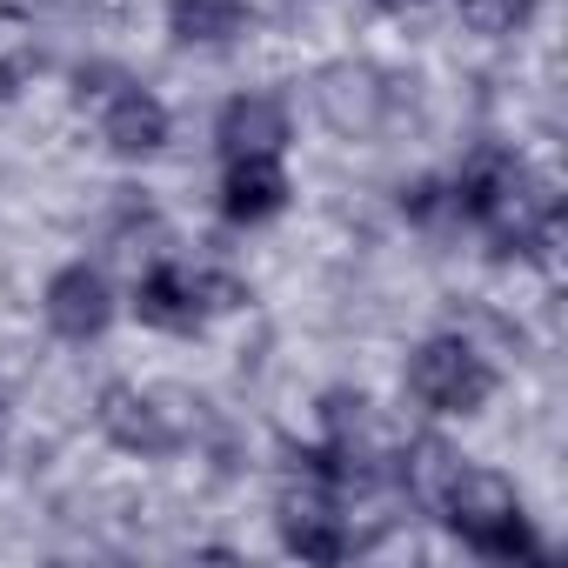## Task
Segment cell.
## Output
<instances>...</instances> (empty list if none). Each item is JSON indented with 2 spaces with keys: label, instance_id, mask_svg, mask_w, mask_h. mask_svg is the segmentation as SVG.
<instances>
[{
  "label": "cell",
  "instance_id": "obj_10",
  "mask_svg": "<svg viewBox=\"0 0 568 568\" xmlns=\"http://www.w3.org/2000/svg\"><path fill=\"white\" fill-rule=\"evenodd\" d=\"M315 101H322V114L342 134H375L388 121V88H382L375 68H328L322 88H315Z\"/></svg>",
  "mask_w": 568,
  "mask_h": 568
},
{
  "label": "cell",
  "instance_id": "obj_13",
  "mask_svg": "<svg viewBox=\"0 0 568 568\" xmlns=\"http://www.w3.org/2000/svg\"><path fill=\"white\" fill-rule=\"evenodd\" d=\"M34 34H28V21H14V14H0V94H14L28 74H34Z\"/></svg>",
  "mask_w": 568,
  "mask_h": 568
},
{
  "label": "cell",
  "instance_id": "obj_4",
  "mask_svg": "<svg viewBox=\"0 0 568 568\" xmlns=\"http://www.w3.org/2000/svg\"><path fill=\"white\" fill-rule=\"evenodd\" d=\"M134 322L141 328H161V335H201L207 315L221 308H241V281L221 274V267H194V261H154L141 281H134Z\"/></svg>",
  "mask_w": 568,
  "mask_h": 568
},
{
  "label": "cell",
  "instance_id": "obj_7",
  "mask_svg": "<svg viewBox=\"0 0 568 568\" xmlns=\"http://www.w3.org/2000/svg\"><path fill=\"white\" fill-rule=\"evenodd\" d=\"M41 315L61 342H101L114 328V288H108V274L88 267V261H68L48 274V288H41Z\"/></svg>",
  "mask_w": 568,
  "mask_h": 568
},
{
  "label": "cell",
  "instance_id": "obj_9",
  "mask_svg": "<svg viewBox=\"0 0 568 568\" xmlns=\"http://www.w3.org/2000/svg\"><path fill=\"white\" fill-rule=\"evenodd\" d=\"M288 168L281 154H247V161H221V214L234 227H261L288 207Z\"/></svg>",
  "mask_w": 568,
  "mask_h": 568
},
{
  "label": "cell",
  "instance_id": "obj_8",
  "mask_svg": "<svg viewBox=\"0 0 568 568\" xmlns=\"http://www.w3.org/2000/svg\"><path fill=\"white\" fill-rule=\"evenodd\" d=\"M295 141V121L274 94H234L214 121V148L221 161H247V154H288Z\"/></svg>",
  "mask_w": 568,
  "mask_h": 568
},
{
  "label": "cell",
  "instance_id": "obj_11",
  "mask_svg": "<svg viewBox=\"0 0 568 568\" xmlns=\"http://www.w3.org/2000/svg\"><path fill=\"white\" fill-rule=\"evenodd\" d=\"M168 34L181 48H227L247 34V0H168Z\"/></svg>",
  "mask_w": 568,
  "mask_h": 568
},
{
  "label": "cell",
  "instance_id": "obj_1",
  "mask_svg": "<svg viewBox=\"0 0 568 568\" xmlns=\"http://www.w3.org/2000/svg\"><path fill=\"white\" fill-rule=\"evenodd\" d=\"M448 214L468 221L495 254H541L555 241V194L515 148H475L448 174Z\"/></svg>",
  "mask_w": 568,
  "mask_h": 568
},
{
  "label": "cell",
  "instance_id": "obj_2",
  "mask_svg": "<svg viewBox=\"0 0 568 568\" xmlns=\"http://www.w3.org/2000/svg\"><path fill=\"white\" fill-rule=\"evenodd\" d=\"M428 515L448 535H462L475 555H488V561H541V541H535V521H528L515 481L481 468V462H468V455L455 462V475H448V488L435 495Z\"/></svg>",
  "mask_w": 568,
  "mask_h": 568
},
{
  "label": "cell",
  "instance_id": "obj_14",
  "mask_svg": "<svg viewBox=\"0 0 568 568\" xmlns=\"http://www.w3.org/2000/svg\"><path fill=\"white\" fill-rule=\"evenodd\" d=\"M382 14H408V8H422V0H375Z\"/></svg>",
  "mask_w": 568,
  "mask_h": 568
},
{
  "label": "cell",
  "instance_id": "obj_3",
  "mask_svg": "<svg viewBox=\"0 0 568 568\" xmlns=\"http://www.w3.org/2000/svg\"><path fill=\"white\" fill-rule=\"evenodd\" d=\"M74 108L88 114V128L101 134V148L121 154V161H148L174 134L168 101L154 88H141L128 68H81L74 74Z\"/></svg>",
  "mask_w": 568,
  "mask_h": 568
},
{
  "label": "cell",
  "instance_id": "obj_5",
  "mask_svg": "<svg viewBox=\"0 0 568 568\" xmlns=\"http://www.w3.org/2000/svg\"><path fill=\"white\" fill-rule=\"evenodd\" d=\"M94 422L114 448L128 455H174L194 442L201 428V402L174 395V388H141V382H108L94 402Z\"/></svg>",
  "mask_w": 568,
  "mask_h": 568
},
{
  "label": "cell",
  "instance_id": "obj_15",
  "mask_svg": "<svg viewBox=\"0 0 568 568\" xmlns=\"http://www.w3.org/2000/svg\"><path fill=\"white\" fill-rule=\"evenodd\" d=\"M0 428H8V415H0Z\"/></svg>",
  "mask_w": 568,
  "mask_h": 568
},
{
  "label": "cell",
  "instance_id": "obj_12",
  "mask_svg": "<svg viewBox=\"0 0 568 568\" xmlns=\"http://www.w3.org/2000/svg\"><path fill=\"white\" fill-rule=\"evenodd\" d=\"M535 8H541V0H455L462 28L481 34V41H508V34H521V28L535 21Z\"/></svg>",
  "mask_w": 568,
  "mask_h": 568
},
{
  "label": "cell",
  "instance_id": "obj_6",
  "mask_svg": "<svg viewBox=\"0 0 568 568\" xmlns=\"http://www.w3.org/2000/svg\"><path fill=\"white\" fill-rule=\"evenodd\" d=\"M408 395H415L428 415H442V422L481 415L488 395H495V368H488V355H481L468 335H428V342L408 355Z\"/></svg>",
  "mask_w": 568,
  "mask_h": 568
}]
</instances>
